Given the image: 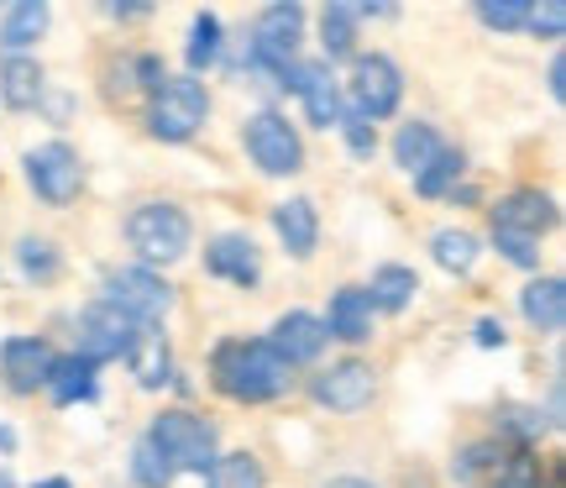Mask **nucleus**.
<instances>
[{"instance_id":"1","label":"nucleus","mask_w":566,"mask_h":488,"mask_svg":"<svg viewBox=\"0 0 566 488\" xmlns=\"http://www.w3.org/2000/svg\"><path fill=\"white\" fill-rule=\"evenodd\" d=\"M210 378H216V388H221L226 399L263 405V399H273V394L289 388V367H283L279 352L268 342H258V336H231V342L216 346Z\"/></svg>"},{"instance_id":"2","label":"nucleus","mask_w":566,"mask_h":488,"mask_svg":"<svg viewBox=\"0 0 566 488\" xmlns=\"http://www.w3.org/2000/svg\"><path fill=\"white\" fill-rule=\"evenodd\" d=\"M126 242H132V252H137L147 268L153 263H179L184 252H189V242H195V226H189V216H184L179 205L147 200V205L132 210Z\"/></svg>"},{"instance_id":"3","label":"nucleus","mask_w":566,"mask_h":488,"mask_svg":"<svg viewBox=\"0 0 566 488\" xmlns=\"http://www.w3.org/2000/svg\"><path fill=\"white\" fill-rule=\"evenodd\" d=\"M147 442L174 463V473H210L216 468V426L195 415V409H163L153 430H147Z\"/></svg>"},{"instance_id":"4","label":"nucleus","mask_w":566,"mask_h":488,"mask_svg":"<svg viewBox=\"0 0 566 488\" xmlns=\"http://www.w3.org/2000/svg\"><path fill=\"white\" fill-rule=\"evenodd\" d=\"M210 116V95L200 80H163L147 105V132L158 143H189Z\"/></svg>"},{"instance_id":"5","label":"nucleus","mask_w":566,"mask_h":488,"mask_svg":"<svg viewBox=\"0 0 566 488\" xmlns=\"http://www.w3.org/2000/svg\"><path fill=\"white\" fill-rule=\"evenodd\" d=\"M242 143H247V158L258 163L268 179H289V174H300V168H304L300 132H294V126H289V116H279V111H258V116L247 122Z\"/></svg>"},{"instance_id":"6","label":"nucleus","mask_w":566,"mask_h":488,"mask_svg":"<svg viewBox=\"0 0 566 488\" xmlns=\"http://www.w3.org/2000/svg\"><path fill=\"white\" fill-rule=\"evenodd\" d=\"M352 116H363V122H384L399 111L405 101V74H399V63L388 59V53H363V59L352 63Z\"/></svg>"},{"instance_id":"7","label":"nucleus","mask_w":566,"mask_h":488,"mask_svg":"<svg viewBox=\"0 0 566 488\" xmlns=\"http://www.w3.org/2000/svg\"><path fill=\"white\" fill-rule=\"evenodd\" d=\"M105 305H116L137 325H158L174 305V289L163 284L153 268H111L105 273Z\"/></svg>"},{"instance_id":"8","label":"nucleus","mask_w":566,"mask_h":488,"mask_svg":"<svg viewBox=\"0 0 566 488\" xmlns=\"http://www.w3.org/2000/svg\"><path fill=\"white\" fill-rule=\"evenodd\" d=\"M137 321H126L116 305H105V300H95V305H84L80 315V357L84 363H122V357H132V346H137Z\"/></svg>"},{"instance_id":"9","label":"nucleus","mask_w":566,"mask_h":488,"mask_svg":"<svg viewBox=\"0 0 566 488\" xmlns=\"http://www.w3.org/2000/svg\"><path fill=\"white\" fill-rule=\"evenodd\" d=\"M27 184L38 189V200L48 205H69L80 195L84 184V168H80V153L69 143H42L27 153Z\"/></svg>"},{"instance_id":"10","label":"nucleus","mask_w":566,"mask_h":488,"mask_svg":"<svg viewBox=\"0 0 566 488\" xmlns=\"http://www.w3.org/2000/svg\"><path fill=\"white\" fill-rule=\"evenodd\" d=\"M373 388H378V373L367 363H357V357H346V363L325 367L321 378L310 384V394H315V405L352 415V409H363L367 399H373Z\"/></svg>"},{"instance_id":"11","label":"nucleus","mask_w":566,"mask_h":488,"mask_svg":"<svg viewBox=\"0 0 566 488\" xmlns=\"http://www.w3.org/2000/svg\"><path fill=\"white\" fill-rule=\"evenodd\" d=\"M551 226H556V200L541 195V189H514V195L493 205V231H514V237L541 242Z\"/></svg>"},{"instance_id":"12","label":"nucleus","mask_w":566,"mask_h":488,"mask_svg":"<svg viewBox=\"0 0 566 488\" xmlns=\"http://www.w3.org/2000/svg\"><path fill=\"white\" fill-rule=\"evenodd\" d=\"M205 268H210L216 279H226V284L252 289L258 279H263V252H258V242H252V237H242V231H226V237H216V242L205 247Z\"/></svg>"},{"instance_id":"13","label":"nucleus","mask_w":566,"mask_h":488,"mask_svg":"<svg viewBox=\"0 0 566 488\" xmlns=\"http://www.w3.org/2000/svg\"><path fill=\"white\" fill-rule=\"evenodd\" d=\"M0 373L17 394H32V388H48V373H53V346L42 336H11L0 342Z\"/></svg>"},{"instance_id":"14","label":"nucleus","mask_w":566,"mask_h":488,"mask_svg":"<svg viewBox=\"0 0 566 488\" xmlns=\"http://www.w3.org/2000/svg\"><path fill=\"white\" fill-rule=\"evenodd\" d=\"M325 321L321 315H310V310H289L279 325H273V336H268V346L283 357V367H294V363H315L325 352Z\"/></svg>"},{"instance_id":"15","label":"nucleus","mask_w":566,"mask_h":488,"mask_svg":"<svg viewBox=\"0 0 566 488\" xmlns=\"http://www.w3.org/2000/svg\"><path fill=\"white\" fill-rule=\"evenodd\" d=\"M294 95L304 101V116H310V126H342V90H336V80H331V63H300L294 69Z\"/></svg>"},{"instance_id":"16","label":"nucleus","mask_w":566,"mask_h":488,"mask_svg":"<svg viewBox=\"0 0 566 488\" xmlns=\"http://www.w3.org/2000/svg\"><path fill=\"white\" fill-rule=\"evenodd\" d=\"M325 336H336V342H367L373 336V300H367V289H336L331 294V315H325Z\"/></svg>"},{"instance_id":"17","label":"nucleus","mask_w":566,"mask_h":488,"mask_svg":"<svg viewBox=\"0 0 566 488\" xmlns=\"http://www.w3.org/2000/svg\"><path fill=\"white\" fill-rule=\"evenodd\" d=\"M273 231H279V242L289 247V258H310L315 242H321V216H315L310 200H283L279 210H273Z\"/></svg>"},{"instance_id":"18","label":"nucleus","mask_w":566,"mask_h":488,"mask_svg":"<svg viewBox=\"0 0 566 488\" xmlns=\"http://www.w3.org/2000/svg\"><path fill=\"white\" fill-rule=\"evenodd\" d=\"M42 63L27 59V53H6L0 59V101L11 105V111H32L42 101Z\"/></svg>"},{"instance_id":"19","label":"nucleus","mask_w":566,"mask_h":488,"mask_svg":"<svg viewBox=\"0 0 566 488\" xmlns=\"http://www.w3.org/2000/svg\"><path fill=\"white\" fill-rule=\"evenodd\" d=\"M132 373H137L142 388H163L174 384V357H168V342H163L158 325H142L137 331V346H132Z\"/></svg>"},{"instance_id":"20","label":"nucleus","mask_w":566,"mask_h":488,"mask_svg":"<svg viewBox=\"0 0 566 488\" xmlns=\"http://www.w3.org/2000/svg\"><path fill=\"white\" fill-rule=\"evenodd\" d=\"M48 394L53 405H80V399H95V363H84L80 352L69 357H53V373H48Z\"/></svg>"},{"instance_id":"21","label":"nucleus","mask_w":566,"mask_h":488,"mask_svg":"<svg viewBox=\"0 0 566 488\" xmlns=\"http://www.w3.org/2000/svg\"><path fill=\"white\" fill-rule=\"evenodd\" d=\"M520 310L535 331H562L566 325V284L562 279H535V284L520 294Z\"/></svg>"},{"instance_id":"22","label":"nucleus","mask_w":566,"mask_h":488,"mask_svg":"<svg viewBox=\"0 0 566 488\" xmlns=\"http://www.w3.org/2000/svg\"><path fill=\"white\" fill-rule=\"evenodd\" d=\"M509 447L504 442H472V447L451 463V478L462 488H493V478H499V468H504Z\"/></svg>"},{"instance_id":"23","label":"nucleus","mask_w":566,"mask_h":488,"mask_svg":"<svg viewBox=\"0 0 566 488\" xmlns=\"http://www.w3.org/2000/svg\"><path fill=\"white\" fill-rule=\"evenodd\" d=\"M48 32V0H17L6 21H0V48L6 53H27V42H38Z\"/></svg>"},{"instance_id":"24","label":"nucleus","mask_w":566,"mask_h":488,"mask_svg":"<svg viewBox=\"0 0 566 488\" xmlns=\"http://www.w3.org/2000/svg\"><path fill=\"white\" fill-rule=\"evenodd\" d=\"M436 153H441V137H436V126H430V122L399 126V137H394V158H399V168H409V174L420 179Z\"/></svg>"},{"instance_id":"25","label":"nucleus","mask_w":566,"mask_h":488,"mask_svg":"<svg viewBox=\"0 0 566 488\" xmlns=\"http://www.w3.org/2000/svg\"><path fill=\"white\" fill-rule=\"evenodd\" d=\"M415 289H420V279H415V268H399L388 263L373 273V289H367V300H373V310H405L409 300H415Z\"/></svg>"},{"instance_id":"26","label":"nucleus","mask_w":566,"mask_h":488,"mask_svg":"<svg viewBox=\"0 0 566 488\" xmlns=\"http://www.w3.org/2000/svg\"><path fill=\"white\" fill-rule=\"evenodd\" d=\"M205 488H268L263 463L252 451H231V457H216V468L205 473Z\"/></svg>"},{"instance_id":"27","label":"nucleus","mask_w":566,"mask_h":488,"mask_svg":"<svg viewBox=\"0 0 566 488\" xmlns=\"http://www.w3.org/2000/svg\"><path fill=\"white\" fill-rule=\"evenodd\" d=\"M221 21L210 17V11H200V17L189 21V48H184V59H189V69L200 74V69H210V63L221 59Z\"/></svg>"},{"instance_id":"28","label":"nucleus","mask_w":566,"mask_h":488,"mask_svg":"<svg viewBox=\"0 0 566 488\" xmlns=\"http://www.w3.org/2000/svg\"><path fill=\"white\" fill-rule=\"evenodd\" d=\"M430 252H436V263H441L446 273H472V268H478V237H472V231H436Z\"/></svg>"},{"instance_id":"29","label":"nucleus","mask_w":566,"mask_h":488,"mask_svg":"<svg viewBox=\"0 0 566 488\" xmlns=\"http://www.w3.org/2000/svg\"><path fill=\"white\" fill-rule=\"evenodd\" d=\"M321 38H325V59H346L352 53V42H357V17H352V6H325L321 11Z\"/></svg>"},{"instance_id":"30","label":"nucleus","mask_w":566,"mask_h":488,"mask_svg":"<svg viewBox=\"0 0 566 488\" xmlns=\"http://www.w3.org/2000/svg\"><path fill=\"white\" fill-rule=\"evenodd\" d=\"M17 263H21V273H27V279L53 284V279H59V268H63V258H59V247L48 242V237H21Z\"/></svg>"},{"instance_id":"31","label":"nucleus","mask_w":566,"mask_h":488,"mask_svg":"<svg viewBox=\"0 0 566 488\" xmlns=\"http://www.w3.org/2000/svg\"><path fill=\"white\" fill-rule=\"evenodd\" d=\"M457 179H462V153H457V147H441V153L430 158V168L415 179V189L436 200V195H457Z\"/></svg>"},{"instance_id":"32","label":"nucleus","mask_w":566,"mask_h":488,"mask_svg":"<svg viewBox=\"0 0 566 488\" xmlns=\"http://www.w3.org/2000/svg\"><path fill=\"white\" fill-rule=\"evenodd\" d=\"M132 478H137V488H174V478H179V473H174V463H168V457H163V451L142 436L137 451H132Z\"/></svg>"},{"instance_id":"33","label":"nucleus","mask_w":566,"mask_h":488,"mask_svg":"<svg viewBox=\"0 0 566 488\" xmlns=\"http://www.w3.org/2000/svg\"><path fill=\"white\" fill-rule=\"evenodd\" d=\"M499 420H504L509 436H520V442H541L551 430V415H541L535 405H504L499 409Z\"/></svg>"},{"instance_id":"34","label":"nucleus","mask_w":566,"mask_h":488,"mask_svg":"<svg viewBox=\"0 0 566 488\" xmlns=\"http://www.w3.org/2000/svg\"><path fill=\"white\" fill-rule=\"evenodd\" d=\"M530 17L525 0H478V21L493 27V32H520Z\"/></svg>"},{"instance_id":"35","label":"nucleus","mask_w":566,"mask_h":488,"mask_svg":"<svg viewBox=\"0 0 566 488\" xmlns=\"http://www.w3.org/2000/svg\"><path fill=\"white\" fill-rule=\"evenodd\" d=\"M493 488H541V463H535L525 447L509 451L504 468H499V478H493Z\"/></svg>"},{"instance_id":"36","label":"nucleus","mask_w":566,"mask_h":488,"mask_svg":"<svg viewBox=\"0 0 566 488\" xmlns=\"http://www.w3.org/2000/svg\"><path fill=\"white\" fill-rule=\"evenodd\" d=\"M525 27L535 32V38H562L566 32V6L562 0H546V6H535L525 17Z\"/></svg>"},{"instance_id":"37","label":"nucleus","mask_w":566,"mask_h":488,"mask_svg":"<svg viewBox=\"0 0 566 488\" xmlns=\"http://www.w3.org/2000/svg\"><path fill=\"white\" fill-rule=\"evenodd\" d=\"M493 247H499V252H504L514 268H535V263H541V252H535L541 242H530V237H514V231H493Z\"/></svg>"},{"instance_id":"38","label":"nucleus","mask_w":566,"mask_h":488,"mask_svg":"<svg viewBox=\"0 0 566 488\" xmlns=\"http://www.w3.org/2000/svg\"><path fill=\"white\" fill-rule=\"evenodd\" d=\"M342 132H346V147H352L357 158H373V153H378V132H373V122H363V116H342Z\"/></svg>"},{"instance_id":"39","label":"nucleus","mask_w":566,"mask_h":488,"mask_svg":"<svg viewBox=\"0 0 566 488\" xmlns=\"http://www.w3.org/2000/svg\"><path fill=\"white\" fill-rule=\"evenodd\" d=\"M478 346H504V325H499V321H478Z\"/></svg>"},{"instance_id":"40","label":"nucleus","mask_w":566,"mask_h":488,"mask_svg":"<svg viewBox=\"0 0 566 488\" xmlns=\"http://www.w3.org/2000/svg\"><path fill=\"white\" fill-rule=\"evenodd\" d=\"M546 80H551V101H562V95H566V63L562 59H551V74H546Z\"/></svg>"},{"instance_id":"41","label":"nucleus","mask_w":566,"mask_h":488,"mask_svg":"<svg viewBox=\"0 0 566 488\" xmlns=\"http://www.w3.org/2000/svg\"><path fill=\"white\" fill-rule=\"evenodd\" d=\"M325 488H373V484H363V478H336V484H325Z\"/></svg>"},{"instance_id":"42","label":"nucleus","mask_w":566,"mask_h":488,"mask_svg":"<svg viewBox=\"0 0 566 488\" xmlns=\"http://www.w3.org/2000/svg\"><path fill=\"white\" fill-rule=\"evenodd\" d=\"M0 451H17V436H11L6 426H0Z\"/></svg>"},{"instance_id":"43","label":"nucleus","mask_w":566,"mask_h":488,"mask_svg":"<svg viewBox=\"0 0 566 488\" xmlns=\"http://www.w3.org/2000/svg\"><path fill=\"white\" fill-rule=\"evenodd\" d=\"M38 488H74L69 478H48V484H38Z\"/></svg>"},{"instance_id":"44","label":"nucleus","mask_w":566,"mask_h":488,"mask_svg":"<svg viewBox=\"0 0 566 488\" xmlns=\"http://www.w3.org/2000/svg\"><path fill=\"white\" fill-rule=\"evenodd\" d=\"M0 488H17V478H11V473H0Z\"/></svg>"}]
</instances>
